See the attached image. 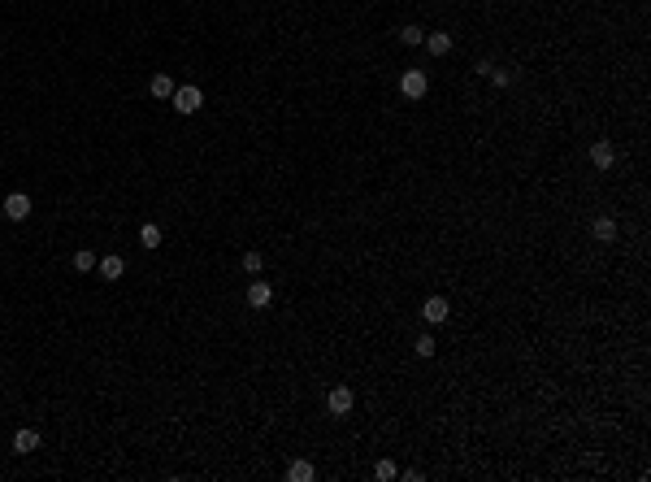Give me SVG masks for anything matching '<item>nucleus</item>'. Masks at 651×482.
Instances as JSON below:
<instances>
[{
	"instance_id": "nucleus-19",
	"label": "nucleus",
	"mask_w": 651,
	"mask_h": 482,
	"mask_svg": "<svg viewBox=\"0 0 651 482\" xmlns=\"http://www.w3.org/2000/svg\"><path fill=\"white\" fill-rule=\"evenodd\" d=\"M395 474H400V470H395V465H391V461H378V465H373V478H378V482L395 478Z\"/></svg>"
},
{
	"instance_id": "nucleus-10",
	"label": "nucleus",
	"mask_w": 651,
	"mask_h": 482,
	"mask_svg": "<svg viewBox=\"0 0 651 482\" xmlns=\"http://www.w3.org/2000/svg\"><path fill=\"white\" fill-rule=\"evenodd\" d=\"M13 452L18 456H30V452H39V430H18V435H13Z\"/></svg>"
},
{
	"instance_id": "nucleus-8",
	"label": "nucleus",
	"mask_w": 651,
	"mask_h": 482,
	"mask_svg": "<svg viewBox=\"0 0 651 482\" xmlns=\"http://www.w3.org/2000/svg\"><path fill=\"white\" fill-rule=\"evenodd\" d=\"M96 274H100L105 283H118V278L126 274V261H122V256H113V252H109V256H100V261H96Z\"/></svg>"
},
{
	"instance_id": "nucleus-15",
	"label": "nucleus",
	"mask_w": 651,
	"mask_h": 482,
	"mask_svg": "<svg viewBox=\"0 0 651 482\" xmlns=\"http://www.w3.org/2000/svg\"><path fill=\"white\" fill-rule=\"evenodd\" d=\"M74 269H78V274H91V269H96V252L91 248H78L74 252Z\"/></svg>"
},
{
	"instance_id": "nucleus-14",
	"label": "nucleus",
	"mask_w": 651,
	"mask_h": 482,
	"mask_svg": "<svg viewBox=\"0 0 651 482\" xmlns=\"http://www.w3.org/2000/svg\"><path fill=\"white\" fill-rule=\"evenodd\" d=\"M139 244L148 248V252H152V248H161V226H152V222H143V226H139Z\"/></svg>"
},
{
	"instance_id": "nucleus-3",
	"label": "nucleus",
	"mask_w": 651,
	"mask_h": 482,
	"mask_svg": "<svg viewBox=\"0 0 651 482\" xmlns=\"http://www.w3.org/2000/svg\"><path fill=\"white\" fill-rule=\"evenodd\" d=\"M421 317H426L430 326H443V321L452 317V304H447V296H430L426 304H421Z\"/></svg>"
},
{
	"instance_id": "nucleus-6",
	"label": "nucleus",
	"mask_w": 651,
	"mask_h": 482,
	"mask_svg": "<svg viewBox=\"0 0 651 482\" xmlns=\"http://www.w3.org/2000/svg\"><path fill=\"white\" fill-rule=\"evenodd\" d=\"M591 166H595V170H612V166H616V148H612L608 139H595V143H591Z\"/></svg>"
},
{
	"instance_id": "nucleus-9",
	"label": "nucleus",
	"mask_w": 651,
	"mask_h": 482,
	"mask_svg": "<svg viewBox=\"0 0 651 482\" xmlns=\"http://www.w3.org/2000/svg\"><path fill=\"white\" fill-rule=\"evenodd\" d=\"M591 239H595V244H616V217H608V213L595 217L591 222Z\"/></svg>"
},
{
	"instance_id": "nucleus-5",
	"label": "nucleus",
	"mask_w": 651,
	"mask_h": 482,
	"mask_svg": "<svg viewBox=\"0 0 651 482\" xmlns=\"http://www.w3.org/2000/svg\"><path fill=\"white\" fill-rule=\"evenodd\" d=\"M352 404H356L352 387H335L330 395H326V409H330V417H348V413H352Z\"/></svg>"
},
{
	"instance_id": "nucleus-11",
	"label": "nucleus",
	"mask_w": 651,
	"mask_h": 482,
	"mask_svg": "<svg viewBox=\"0 0 651 482\" xmlns=\"http://www.w3.org/2000/svg\"><path fill=\"white\" fill-rule=\"evenodd\" d=\"M421 44L430 48V57H447L452 53V35H447V30H426V39H421Z\"/></svg>"
},
{
	"instance_id": "nucleus-13",
	"label": "nucleus",
	"mask_w": 651,
	"mask_h": 482,
	"mask_svg": "<svg viewBox=\"0 0 651 482\" xmlns=\"http://www.w3.org/2000/svg\"><path fill=\"white\" fill-rule=\"evenodd\" d=\"M148 91L157 96V100H170V96H174V78L170 74H157L152 83H148Z\"/></svg>"
},
{
	"instance_id": "nucleus-16",
	"label": "nucleus",
	"mask_w": 651,
	"mask_h": 482,
	"mask_svg": "<svg viewBox=\"0 0 651 482\" xmlns=\"http://www.w3.org/2000/svg\"><path fill=\"white\" fill-rule=\"evenodd\" d=\"M421 39H426V30H421V26H404L400 30V44L404 48H421Z\"/></svg>"
},
{
	"instance_id": "nucleus-12",
	"label": "nucleus",
	"mask_w": 651,
	"mask_h": 482,
	"mask_svg": "<svg viewBox=\"0 0 651 482\" xmlns=\"http://www.w3.org/2000/svg\"><path fill=\"white\" fill-rule=\"evenodd\" d=\"M287 478H291V482H313L317 470H313V461H291V465H287Z\"/></svg>"
},
{
	"instance_id": "nucleus-4",
	"label": "nucleus",
	"mask_w": 651,
	"mask_h": 482,
	"mask_svg": "<svg viewBox=\"0 0 651 482\" xmlns=\"http://www.w3.org/2000/svg\"><path fill=\"white\" fill-rule=\"evenodd\" d=\"M30 208H35V204H30L26 191H13V196H5V217H9V222H26Z\"/></svg>"
},
{
	"instance_id": "nucleus-1",
	"label": "nucleus",
	"mask_w": 651,
	"mask_h": 482,
	"mask_svg": "<svg viewBox=\"0 0 651 482\" xmlns=\"http://www.w3.org/2000/svg\"><path fill=\"white\" fill-rule=\"evenodd\" d=\"M170 100H174V114L191 118L195 109L204 105V91H200V87H174V96H170Z\"/></svg>"
},
{
	"instance_id": "nucleus-18",
	"label": "nucleus",
	"mask_w": 651,
	"mask_h": 482,
	"mask_svg": "<svg viewBox=\"0 0 651 482\" xmlns=\"http://www.w3.org/2000/svg\"><path fill=\"white\" fill-rule=\"evenodd\" d=\"M260 265H265L260 252H243V274H260Z\"/></svg>"
},
{
	"instance_id": "nucleus-17",
	"label": "nucleus",
	"mask_w": 651,
	"mask_h": 482,
	"mask_svg": "<svg viewBox=\"0 0 651 482\" xmlns=\"http://www.w3.org/2000/svg\"><path fill=\"white\" fill-rule=\"evenodd\" d=\"M434 352H438V343L430 339V334H417V357H421V361H430Z\"/></svg>"
},
{
	"instance_id": "nucleus-20",
	"label": "nucleus",
	"mask_w": 651,
	"mask_h": 482,
	"mask_svg": "<svg viewBox=\"0 0 651 482\" xmlns=\"http://www.w3.org/2000/svg\"><path fill=\"white\" fill-rule=\"evenodd\" d=\"M491 83H495V87H508V83H512V74H508V70H499V66H491Z\"/></svg>"
},
{
	"instance_id": "nucleus-2",
	"label": "nucleus",
	"mask_w": 651,
	"mask_h": 482,
	"mask_svg": "<svg viewBox=\"0 0 651 482\" xmlns=\"http://www.w3.org/2000/svg\"><path fill=\"white\" fill-rule=\"evenodd\" d=\"M400 91L409 96V100H421V96L430 91V78H426V70H404V78H400Z\"/></svg>"
},
{
	"instance_id": "nucleus-7",
	"label": "nucleus",
	"mask_w": 651,
	"mask_h": 482,
	"mask_svg": "<svg viewBox=\"0 0 651 482\" xmlns=\"http://www.w3.org/2000/svg\"><path fill=\"white\" fill-rule=\"evenodd\" d=\"M269 304H274V287L265 278L248 283V309H269Z\"/></svg>"
}]
</instances>
